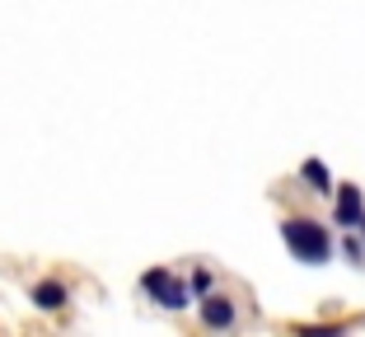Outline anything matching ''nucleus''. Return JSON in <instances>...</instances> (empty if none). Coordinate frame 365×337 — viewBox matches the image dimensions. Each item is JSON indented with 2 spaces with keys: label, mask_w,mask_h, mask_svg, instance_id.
Here are the masks:
<instances>
[{
  "label": "nucleus",
  "mask_w": 365,
  "mask_h": 337,
  "mask_svg": "<svg viewBox=\"0 0 365 337\" xmlns=\"http://www.w3.org/2000/svg\"><path fill=\"white\" fill-rule=\"evenodd\" d=\"M281 244L295 253V262L304 267H323L333 258V229L319 225L314 216H286L281 220Z\"/></svg>",
  "instance_id": "obj_1"
},
{
  "label": "nucleus",
  "mask_w": 365,
  "mask_h": 337,
  "mask_svg": "<svg viewBox=\"0 0 365 337\" xmlns=\"http://www.w3.org/2000/svg\"><path fill=\"white\" fill-rule=\"evenodd\" d=\"M140 291L150 295L160 309H187V305H192V291H187V281H182V276H173L169 267H150V272L140 276Z\"/></svg>",
  "instance_id": "obj_2"
},
{
  "label": "nucleus",
  "mask_w": 365,
  "mask_h": 337,
  "mask_svg": "<svg viewBox=\"0 0 365 337\" xmlns=\"http://www.w3.org/2000/svg\"><path fill=\"white\" fill-rule=\"evenodd\" d=\"M197 314H202V323H206V328H215V333H225V328H235V323H239L235 300H230V295H220V291L197 295Z\"/></svg>",
  "instance_id": "obj_3"
},
{
  "label": "nucleus",
  "mask_w": 365,
  "mask_h": 337,
  "mask_svg": "<svg viewBox=\"0 0 365 337\" xmlns=\"http://www.w3.org/2000/svg\"><path fill=\"white\" fill-rule=\"evenodd\" d=\"M333 197H337V207H333V220L342 229H356V220H361V211H365V192L356 183H342V187H333Z\"/></svg>",
  "instance_id": "obj_4"
},
{
  "label": "nucleus",
  "mask_w": 365,
  "mask_h": 337,
  "mask_svg": "<svg viewBox=\"0 0 365 337\" xmlns=\"http://www.w3.org/2000/svg\"><path fill=\"white\" fill-rule=\"evenodd\" d=\"M29 300H33V309H43V314H56V309L71 305V286L56 281V276H47V281H38V286L29 291Z\"/></svg>",
  "instance_id": "obj_5"
},
{
  "label": "nucleus",
  "mask_w": 365,
  "mask_h": 337,
  "mask_svg": "<svg viewBox=\"0 0 365 337\" xmlns=\"http://www.w3.org/2000/svg\"><path fill=\"white\" fill-rule=\"evenodd\" d=\"M300 178H304V187H309V192H319V197H333V187H337L323 160H304L300 164Z\"/></svg>",
  "instance_id": "obj_6"
},
{
  "label": "nucleus",
  "mask_w": 365,
  "mask_h": 337,
  "mask_svg": "<svg viewBox=\"0 0 365 337\" xmlns=\"http://www.w3.org/2000/svg\"><path fill=\"white\" fill-rule=\"evenodd\" d=\"M187 291H192V300H197V295H206V291H215V276L206 272V267H192V276H187Z\"/></svg>",
  "instance_id": "obj_7"
},
{
  "label": "nucleus",
  "mask_w": 365,
  "mask_h": 337,
  "mask_svg": "<svg viewBox=\"0 0 365 337\" xmlns=\"http://www.w3.org/2000/svg\"><path fill=\"white\" fill-rule=\"evenodd\" d=\"M342 253H346V262H351V267H365V244L342 239Z\"/></svg>",
  "instance_id": "obj_8"
}]
</instances>
